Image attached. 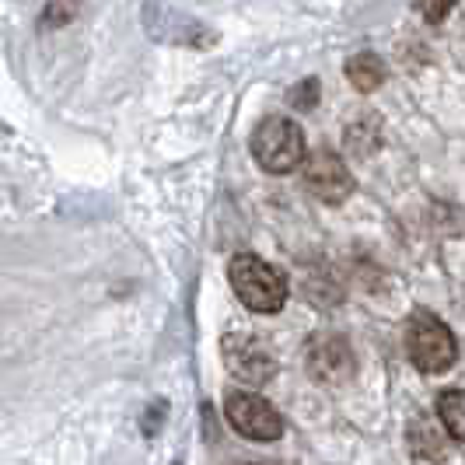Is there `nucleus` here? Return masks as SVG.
<instances>
[{
	"mask_svg": "<svg viewBox=\"0 0 465 465\" xmlns=\"http://www.w3.org/2000/svg\"><path fill=\"white\" fill-rule=\"evenodd\" d=\"M228 280H232V291L238 294V302L245 304L249 312H256V315H277L280 308L287 304V294H291L287 277L280 273L277 266H270L266 259L259 256H249V252L232 259Z\"/></svg>",
	"mask_w": 465,
	"mask_h": 465,
	"instance_id": "nucleus-1",
	"label": "nucleus"
},
{
	"mask_svg": "<svg viewBox=\"0 0 465 465\" xmlns=\"http://www.w3.org/2000/svg\"><path fill=\"white\" fill-rule=\"evenodd\" d=\"M304 130L287 116H266L252 134V158L270 175H287L304 162Z\"/></svg>",
	"mask_w": 465,
	"mask_h": 465,
	"instance_id": "nucleus-2",
	"label": "nucleus"
},
{
	"mask_svg": "<svg viewBox=\"0 0 465 465\" xmlns=\"http://www.w3.org/2000/svg\"><path fill=\"white\" fill-rule=\"evenodd\" d=\"M438 417L444 430L451 434V441H465V396L462 389H448L438 396Z\"/></svg>",
	"mask_w": 465,
	"mask_h": 465,
	"instance_id": "nucleus-9",
	"label": "nucleus"
},
{
	"mask_svg": "<svg viewBox=\"0 0 465 465\" xmlns=\"http://www.w3.org/2000/svg\"><path fill=\"white\" fill-rule=\"evenodd\" d=\"M224 417L249 441H277L283 434L280 413L256 392H232L224 402Z\"/></svg>",
	"mask_w": 465,
	"mask_h": 465,
	"instance_id": "nucleus-6",
	"label": "nucleus"
},
{
	"mask_svg": "<svg viewBox=\"0 0 465 465\" xmlns=\"http://www.w3.org/2000/svg\"><path fill=\"white\" fill-rule=\"evenodd\" d=\"M77 15V7H70V4H56V7H46V22H67Z\"/></svg>",
	"mask_w": 465,
	"mask_h": 465,
	"instance_id": "nucleus-12",
	"label": "nucleus"
},
{
	"mask_svg": "<svg viewBox=\"0 0 465 465\" xmlns=\"http://www.w3.org/2000/svg\"><path fill=\"white\" fill-rule=\"evenodd\" d=\"M304 361H308V374L329 389L347 385L357 371V357L340 332H315L304 347Z\"/></svg>",
	"mask_w": 465,
	"mask_h": 465,
	"instance_id": "nucleus-5",
	"label": "nucleus"
},
{
	"mask_svg": "<svg viewBox=\"0 0 465 465\" xmlns=\"http://www.w3.org/2000/svg\"><path fill=\"white\" fill-rule=\"evenodd\" d=\"M406 353L423 374H441L459 361V343L438 315L417 312L406 322Z\"/></svg>",
	"mask_w": 465,
	"mask_h": 465,
	"instance_id": "nucleus-3",
	"label": "nucleus"
},
{
	"mask_svg": "<svg viewBox=\"0 0 465 465\" xmlns=\"http://www.w3.org/2000/svg\"><path fill=\"white\" fill-rule=\"evenodd\" d=\"M347 81L357 92H378L385 81V64L378 53H357L347 60Z\"/></svg>",
	"mask_w": 465,
	"mask_h": 465,
	"instance_id": "nucleus-8",
	"label": "nucleus"
},
{
	"mask_svg": "<svg viewBox=\"0 0 465 465\" xmlns=\"http://www.w3.org/2000/svg\"><path fill=\"white\" fill-rule=\"evenodd\" d=\"M302 164H304V186L315 193V200H322V203H343L350 193H353L350 168L329 147H319V151L304 154Z\"/></svg>",
	"mask_w": 465,
	"mask_h": 465,
	"instance_id": "nucleus-7",
	"label": "nucleus"
},
{
	"mask_svg": "<svg viewBox=\"0 0 465 465\" xmlns=\"http://www.w3.org/2000/svg\"><path fill=\"white\" fill-rule=\"evenodd\" d=\"M221 357H224L228 371H232L238 381L252 385V389L266 385V381L277 374V357H273L270 343L252 336V332H228V336L221 340Z\"/></svg>",
	"mask_w": 465,
	"mask_h": 465,
	"instance_id": "nucleus-4",
	"label": "nucleus"
},
{
	"mask_svg": "<svg viewBox=\"0 0 465 465\" xmlns=\"http://www.w3.org/2000/svg\"><path fill=\"white\" fill-rule=\"evenodd\" d=\"M420 11H423L430 22H444V18H448V11H451V4H423Z\"/></svg>",
	"mask_w": 465,
	"mask_h": 465,
	"instance_id": "nucleus-13",
	"label": "nucleus"
},
{
	"mask_svg": "<svg viewBox=\"0 0 465 465\" xmlns=\"http://www.w3.org/2000/svg\"><path fill=\"white\" fill-rule=\"evenodd\" d=\"M291 102H294L298 109H312V105L319 102V81H315V77H308L302 88H294V92H291Z\"/></svg>",
	"mask_w": 465,
	"mask_h": 465,
	"instance_id": "nucleus-11",
	"label": "nucleus"
},
{
	"mask_svg": "<svg viewBox=\"0 0 465 465\" xmlns=\"http://www.w3.org/2000/svg\"><path fill=\"white\" fill-rule=\"evenodd\" d=\"M413 451H417V455H427V459H441L444 455L441 438H438L434 430H427V423H423V420L413 423Z\"/></svg>",
	"mask_w": 465,
	"mask_h": 465,
	"instance_id": "nucleus-10",
	"label": "nucleus"
}]
</instances>
